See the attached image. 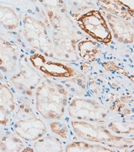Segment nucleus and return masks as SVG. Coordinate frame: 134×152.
Instances as JSON below:
<instances>
[{"instance_id": "1", "label": "nucleus", "mask_w": 134, "mask_h": 152, "mask_svg": "<svg viewBox=\"0 0 134 152\" xmlns=\"http://www.w3.org/2000/svg\"><path fill=\"white\" fill-rule=\"evenodd\" d=\"M4 119V114H3V111L1 110V108H0V122L3 121Z\"/></svg>"}]
</instances>
